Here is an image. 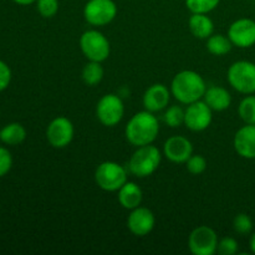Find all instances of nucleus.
Listing matches in <instances>:
<instances>
[{
    "mask_svg": "<svg viewBox=\"0 0 255 255\" xmlns=\"http://www.w3.org/2000/svg\"><path fill=\"white\" fill-rule=\"evenodd\" d=\"M234 148L243 158H255V125H247L237 132L234 136Z\"/></svg>",
    "mask_w": 255,
    "mask_h": 255,
    "instance_id": "dca6fc26",
    "label": "nucleus"
},
{
    "mask_svg": "<svg viewBox=\"0 0 255 255\" xmlns=\"http://www.w3.org/2000/svg\"><path fill=\"white\" fill-rule=\"evenodd\" d=\"M221 0H186L188 10L193 14H207L218 6Z\"/></svg>",
    "mask_w": 255,
    "mask_h": 255,
    "instance_id": "b1692460",
    "label": "nucleus"
},
{
    "mask_svg": "<svg viewBox=\"0 0 255 255\" xmlns=\"http://www.w3.org/2000/svg\"><path fill=\"white\" fill-rule=\"evenodd\" d=\"M25 138H26V131H25L24 126L17 122L6 125L0 129V141L4 142L5 144L16 146V144L24 142Z\"/></svg>",
    "mask_w": 255,
    "mask_h": 255,
    "instance_id": "aec40b11",
    "label": "nucleus"
},
{
    "mask_svg": "<svg viewBox=\"0 0 255 255\" xmlns=\"http://www.w3.org/2000/svg\"><path fill=\"white\" fill-rule=\"evenodd\" d=\"M164 156L174 163H184L193 153L191 141L183 136H173L166 141L163 146Z\"/></svg>",
    "mask_w": 255,
    "mask_h": 255,
    "instance_id": "4468645a",
    "label": "nucleus"
},
{
    "mask_svg": "<svg viewBox=\"0 0 255 255\" xmlns=\"http://www.w3.org/2000/svg\"><path fill=\"white\" fill-rule=\"evenodd\" d=\"M10 81H11V70L4 61L0 60V92L9 86Z\"/></svg>",
    "mask_w": 255,
    "mask_h": 255,
    "instance_id": "7c9ffc66",
    "label": "nucleus"
},
{
    "mask_svg": "<svg viewBox=\"0 0 255 255\" xmlns=\"http://www.w3.org/2000/svg\"><path fill=\"white\" fill-rule=\"evenodd\" d=\"M188 247L194 255H213L218 248V237L212 228L201 226L189 236Z\"/></svg>",
    "mask_w": 255,
    "mask_h": 255,
    "instance_id": "1a4fd4ad",
    "label": "nucleus"
},
{
    "mask_svg": "<svg viewBox=\"0 0 255 255\" xmlns=\"http://www.w3.org/2000/svg\"><path fill=\"white\" fill-rule=\"evenodd\" d=\"M14 2H16V4L19 5H30L32 4V2H35L36 0H12Z\"/></svg>",
    "mask_w": 255,
    "mask_h": 255,
    "instance_id": "2f4dec72",
    "label": "nucleus"
},
{
    "mask_svg": "<svg viewBox=\"0 0 255 255\" xmlns=\"http://www.w3.org/2000/svg\"><path fill=\"white\" fill-rule=\"evenodd\" d=\"M12 166L11 153L4 147H0V177L5 176Z\"/></svg>",
    "mask_w": 255,
    "mask_h": 255,
    "instance_id": "c756f323",
    "label": "nucleus"
},
{
    "mask_svg": "<svg viewBox=\"0 0 255 255\" xmlns=\"http://www.w3.org/2000/svg\"><path fill=\"white\" fill-rule=\"evenodd\" d=\"M251 249H252V252L255 254V233L252 236V238H251Z\"/></svg>",
    "mask_w": 255,
    "mask_h": 255,
    "instance_id": "473e14b6",
    "label": "nucleus"
},
{
    "mask_svg": "<svg viewBox=\"0 0 255 255\" xmlns=\"http://www.w3.org/2000/svg\"><path fill=\"white\" fill-rule=\"evenodd\" d=\"M233 228L238 234L247 236V234L251 233L252 229H253V221H252V218L248 214L241 213L234 218Z\"/></svg>",
    "mask_w": 255,
    "mask_h": 255,
    "instance_id": "a878e982",
    "label": "nucleus"
},
{
    "mask_svg": "<svg viewBox=\"0 0 255 255\" xmlns=\"http://www.w3.org/2000/svg\"><path fill=\"white\" fill-rule=\"evenodd\" d=\"M119 202L126 209L137 208L142 202V189L133 182H126L119 189Z\"/></svg>",
    "mask_w": 255,
    "mask_h": 255,
    "instance_id": "a211bd4d",
    "label": "nucleus"
},
{
    "mask_svg": "<svg viewBox=\"0 0 255 255\" xmlns=\"http://www.w3.org/2000/svg\"><path fill=\"white\" fill-rule=\"evenodd\" d=\"M238 112L247 125H255V96H247L242 100Z\"/></svg>",
    "mask_w": 255,
    "mask_h": 255,
    "instance_id": "5701e85b",
    "label": "nucleus"
},
{
    "mask_svg": "<svg viewBox=\"0 0 255 255\" xmlns=\"http://www.w3.org/2000/svg\"><path fill=\"white\" fill-rule=\"evenodd\" d=\"M217 252L222 255H234L238 252V243H237V241L234 238L226 237L221 242H218Z\"/></svg>",
    "mask_w": 255,
    "mask_h": 255,
    "instance_id": "c85d7f7f",
    "label": "nucleus"
},
{
    "mask_svg": "<svg viewBox=\"0 0 255 255\" xmlns=\"http://www.w3.org/2000/svg\"><path fill=\"white\" fill-rule=\"evenodd\" d=\"M161 163V152L157 147L146 144L138 147L129 159L128 168L132 174L139 178L151 176Z\"/></svg>",
    "mask_w": 255,
    "mask_h": 255,
    "instance_id": "7ed1b4c3",
    "label": "nucleus"
},
{
    "mask_svg": "<svg viewBox=\"0 0 255 255\" xmlns=\"http://www.w3.org/2000/svg\"><path fill=\"white\" fill-rule=\"evenodd\" d=\"M171 91L181 104L189 105L199 101L206 94L207 87L203 77L198 72L184 70L178 72L172 80Z\"/></svg>",
    "mask_w": 255,
    "mask_h": 255,
    "instance_id": "f03ea898",
    "label": "nucleus"
},
{
    "mask_svg": "<svg viewBox=\"0 0 255 255\" xmlns=\"http://www.w3.org/2000/svg\"><path fill=\"white\" fill-rule=\"evenodd\" d=\"M228 81L233 89L242 94L255 92V64L249 61H237L229 67Z\"/></svg>",
    "mask_w": 255,
    "mask_h": 255,
    "instance_id": "423d86ee",
    "label": "nucleus"
},
{
    "mask_svg": "<svg viewBox=\"0 0 255 255\" xmlns=\"http://www.w3.org/2000/svg\"><path fill=\"white\" fill-rule=\"evenodd\" d=\"M168 89L162 84H154L146 90L143 95V106L149 112H158L166 109L169 102Z\"/></svg>",
    "mask_w": 255,
    "mask_h": 255,
    "instance_id": "2eb2a0df",
    "label": "nucleus"
},
{
    "mask_svg": "<svg viewBox=\"0 0 255 255\" xmlns=\"http://www.w3.org/2000/svg\"><path fill=\"white\" fill-rule=\"evenodd\" d=\"M81 51L90 61L102 62L110 56L111 46L107 37L97 30L85 31L80 37Z\"/></svg>",
    "mask_w": 255,
    "mask_h": 255,
    "instance_id": "20e7f679",
    "label": "nucleus"
},
{
    "mask_svg": "<svg viewBox=\"0 0 255 255\" xmlns=\"http://www.w3.org/2000/svg\"><path fill=\"white\" fill-rule=\"evenodd\" d=\"M184 112L186 111H183L181 106H177V105L171 106L163 115L164 124L172 128L179 127L182 124H184Z\"/></svg>",
    "mask_w": 255,
    "mask_h": 255,
    "instance_id": "393cba45",
    "label": "nucleus"
},
{
    "mask_svg": "<svg viewBox=\"0 0 255 255\" xmlns=\"http://www.w3.org/2000/svg\"><path fill=\"white\" fill-rule=\"evenodd\" d=\"M204 102L213 111H224L232 104V96L224 87L212 86L204 94Z\"/></svg>",
    "mask_w": 255,
    "mask_h": 255,
    "instance_id": "f3484780",
    "label": "nucleus"
},
{
    "mask_svg": "<svg viewBox=\"0 0 255 255\" xmlns=\"http://www.w3.org/2000/svg\"><path fill=\"white\" fill-rule=\"evenodd\" d=\"M189 30L198 39H208L213 34V21L207 14H193L188 21Z\"/></svg>",
    "mask_w": 255,
    "mask_h": 255,
    "instance_id": "6ab92c4d",
    "label": "nucleus"
},
{
    "mask_svg": "<svg viewBox=\"0 0 255 255\" xmlns=\"http://www.w3.org/2000/svg\"><path fill=\"white\" fill-rule=\"evenodd\" d=\"M97 186L107 192L119 191L127 182V172L121 164L107 161L100 164L95 172Z\"/></svg>",
    "mask_w": 255,
    "mask_h": 255,
    "instance_id": "39448f33",
    "label": "nucleus"
},
{
    "mask_svg": "<svg viewBox=\"0 0 255 255\" xmlns=\"http://www.w3.org/2000/svg\"><path fill=\"white\" fill-rule=\"evenodd\" d=\"M37 11L44 17H52L59 10V0H36Z\"/></svg>",
    "mask_w": 255,
    "mask_h": 255,
    "instance_id": "bb28decb",
    "label": "nucleus"
},
{
    "mask_svg": "<svg viewBox=\"0 0 255 255\" xmlns=\"http://www.w3.org/2000/svg\"><path fill=\"white\" fill-rule=\"evenodd\" d=\"M104 79V69L101 66V62L90 61L89 64L85 65L82 70V80L89 86H95L100 84Z\"/></svg>",
    "mask_w": 255,
    "mask_h": 255,
    "instance_id": "4be33fe9",
    "label": "nucleus"
},
{
    "mask_svg": "<svg viewBox=\"0 0 255 255\" xmlns=\"http://www.w3.org/2000/svg\"><path fill=\"white\" fill-rule=\"evenodd\" d=\"M74 126L66 117H56L50 122L46 129V137L49 143L55 148H64L69 146L74 138Z\"/></svg>",
    "mask_w": 255,
    "mask_h": 255,
    "instance_id": "9b49d317",
    "label": "nucleus"
},
{
    "mask_svg": "<svg viewBox=\"0 0 255 255\" xmlns=\"http://www.w3.org/2000/svg\"><path fill=\"white\" fill-rule=\"evenodd\" d=\"M228 37L238 47H251L255 44V21L239 19L229 26Z\"/></svg>",
    "mask_w": 255,
    "mask_h": 255,
    "instance_id": "f8f14e48",
    "label": "nucleus"
},
{
    "mask_svg": "<svg viewBox=\"0 0 255 255\" xmlns=\"http://www.w3.org/2000/svg\"><path fill=\"white\" fill-rule=\"evenodd\" d=\"M212 111L213 110L201 100L193 102V104H189L184 112V125L191 131H204L212 124Z\"/></svg>",
    "mask_w": 255,
    "mask_h": 255,
    "instance_id": "9d476101",
    "label": "nucleus"
},
{
    "mask_svg": "<svg viewBox=\"0 0 255 255\" xmlns=\"http://www.w3.org/2000/svg\"><path fill=\"white\" fill-rule=\"evenodd\" d=\"M116 15L117 6L114 0H89L85 5V20L94 26L110 24Z\"/></svg>",
    "mask_w": 255,
    "mask_h": 255,
    "instance_id": "0eeeda50",
    "label": "nucleus"
},
{
    "mask_svg": "<svg viewBox=\"0 0 255 255\" xmlns=\"http://www.w3.org/2000/svg\"><path fill=\"white\" fill-rule=\"evenodd\" d=\"M154 223H156V219H154L153 213L148 208H142V207L132 209L127 219V227L131 233L137 237H144L151 233Z\"/></svg>",
    "mask_w": 255,
    "mask_h": 255,
    "instance_id": "ddd939ff",
    "label": "nucleus"
},
{
    "mask_svg": "<svg viewBox=\"0 0 255 255\" xmlns=\"http://www.w3.org/2000/svg\"><path fill=\"white\" fill-rule=\"evenodd\" d=\"M232 41L229 37L224 36V35L217 34L211 35L207 41V49L211 54L216 55V56H223V55L228 54L232 50Z\"/></svg>",
    "mask_w": 255,
    "mask_h": 255,
    "instance_id": "412c9836",
    "label": "nucleus"
},
{
    "mask_svg": "<svg viewBox=\"0 0 255 255\" xmlns=\"http://www.w3.org/2000/svg\"><path fill=\"white\" fill-rule=\"evenodd\" d=\"M158 132V120L147 110L132 116L125 129L127 141L136 147L151 144L157 138Z\"/></svg>",
    "mask_w": 255,
    "mask_h": 255,
    "instance_id": "f257e3e1",
    "label": "nucleus"
},
{
    "mask_svg": "<svg viewBox=\"0 0 255 255\" xmlns=\"http://www.w3.org/2000/svg\"><path fill=\"white\" fill-rule=\"evenodd\" d=\"M125 114V106L122 100L117 95H105L99 101L96 107V116L104 126H116L122 120Z\"/></svg>",
    "mask_w": 255,
    "mask_h": 255,
    "instance_id": "6e6552de",
    "label": "nucleus"
},
{
    "mask_svg": "<svg viewBox=\"0 0 255 255\" xmlns=\"http://www.w3.org/2000/svg\"><path fill=\"white\" fill-rule=\"evenodd\" d=\"M186 163L187 169H188L192 174H201L203 173L207 168V159L204 158L203 156H201V154H194V156L192 154Z\"/></svg>",
    "mask_w": 255,
    "mask_h": 255,
    "instance_id": "cd10ccee",
    "label": "nucleus"
}]
</instances>
